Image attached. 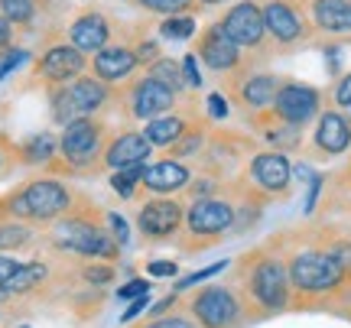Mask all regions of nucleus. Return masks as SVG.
Returning <instances> with one entry per match:
<instances>
[{
	"label": "nucleus",
	"mask_w": 351,
	"mask_h": 328,
	"mask_svg": "<svg viewBox=\"0 0 351 328\" xmlns=\"http://www.w3.org/2000/svg\"><path fill=\"white\" fill-rule=\"evenodd\" d=\"M91 215H65L56 221L52 227V244L59 251H72L78 257H101V260H111L121 253V244L111 238L108 225L101 227V221H95Z\"/></svg>",
	"instance_id": "nucleus-1"
},
{
	"label": "nucleus",
	"mask_w": 351,
	"mask_h": 328,
	"mask_svg": "<svg viewBox=\"0 0 351 328\" xmlns=\"http://www.w3.org/2000/svg\"><path fill=\"white\" fill-rule=\"evenodd\" d=\"M7 212L13 218H29V221H52V218L65 215L72 205H75V195L69 192L65 182L59 179H33L26 182L23 189H16L7 199Z\"/></svg>",
	"instance_id": "nucleus-2"
},
{
	"label": "nucleus",
	"mask_w": 351,
	"mask_h": 328,
	"mask_svg": "<svg viewBox=\"0 0 351 328\" xmlns=\"http://www.w3.org/2000/svg\"><path fill=\"white\" fill-rule=\"evenodd\" d=\"M289 286L296 292H335L345 286L348 273L326 247H302L289 257Z\"/></svg>",
	"instance_id": "nucleus-3"
},
{
	"label": "nucleus",
	"mask_w": 351,
	"mask_h": 328,
	"mask_svg": "<svg viewBox=\"0 0 351 328\" xmlns=\"http://www.w3.org/2000/svg\"><path fill=\"white\" fill-rule=\"evenodd\" d=\"M104 147H108V127H104V121L78 117V121L62 127L59 153H62V160L69 163V169H72V166H75V169H82V166H98L101 156H104Z\"/></svg>",
	"instance_id": "nucleus-4"
},
{
	"label": "nucleus",
	"mask_w": 351,
	"mask_h": 328,
	"mask_svg": "<svg viewBox=\"0 0 351 328\" xmlns=\"http://www.w3.org/2000/svg\"><path fill=\"white\" fill-rule=\"evenodd\" d=\"M247 292L263 312H283L289 305V270L274 253H261L247 273Z\"/></svg>",
	"instance_id": "nucleus-5"
},
{
	"label": "nucleus",
	"mask_w": 351,
	"mask_h": 328,
	"mask_svg": "<svg viewBox=\"0 0 351 328\" xmlns=\"http://www.w3.org/2000/svg\"><path fill=\"white\" fill-rule=\"evenodd\" d=\"M261 10L267 39H274L280 49H293L309 36V20L302 16L300 0H263Z\"/></svg>",
	"instance_id": "nucleus-6"
},
{
	"label": "nucleus",
	"mask_w": 351,
	"mask_h": 328,
	"mask_svg": "<svg viewBox=\"0 0 351 328\" xmlns=\"http://www.w3.org/2000/svg\"><path fill=\"white\" fill-rule=\"evenodd\" d=\"M247 186L267 192L274 199H283L293 186V163L280 150H257L247 160Z\"/></svg>",
	"instance_id": "nucleus-7"
},
{
	"label": "nucleus",
	"mask_w": 351,
	"mask_h": 328,
	"mask_svg": "<svg viewBox=\"0 0 351 328\" xmlns=\"http://www.w3.org/2000/svg\"><path fill=\"white\" fill-rule=\"evenodd\" d=\"M238 225V208L225 199H192L186 208V231L192 238L215 240Z\"/></svg>",
	"instance_id": "nucleus-8"
},
{
	"label": "nucleus",
	"mask_w": 351,
	"mask_h": 328,
	"mask_svg": "<svg viewBox=\"0 0 351 328\" xmlns=\"http://www.w3.org/2000/svg\"><path fill=\"white\" fill-rule=\"evenodd\" d=\"M270 111H274L283 124L306 127L309 121H315V117L322 114V91L313 88V85H306V81H283Z\"/></svg>",
	"instance_id": "nucleus-9"
},
{
	"label": "nucleus",
	"mask_w": 351,
	"mask_h": 328,
	"mask_svg": "<svg viewBox=\"0 0 351 328\" xmlns=\"http://www.w3.org/2000/svg\"><path fill=\"white\" fill-rule=\"evenodd\" d=\"M218 26H221V33H225L231 42H238L241 49L261 52L263 46H267L263 10H261V3H254V0H241V3H234V7L218 20Z\"/></svg>",
	"instance_id": "nucleus-10"
},
{
	"label": "nucleus",
	"mask_w": 351,
	"mask_h": 328,
	"mask_svg": "<svg viewBox=\"0 0 351 328\" xmlns=\"http://www.w3.org/2000/svg\"><path fill=\"white\" fill-rule=\"evenodd\" d=\"M192 316H195V325L199 328H231L241 316L238 296L225 286H205L192 296Z\"/></svg>",
	"instance_id": "nucleus-11"
},
{
	"label": "nucleus",
	"mask_w": 351,
	"mask_h": 328,
	"mask_svg": "<svg viewBox=\"0 0 351 328\" xmlns=\"http://www.w3.org/2000/svg\"><path fill=\"white\" fill-rule=\"evenodd\" d=\"M176 98H179V91L163 85L160 78L143 75L130 85V91H127V108H130V117H137V121H153V117H163V114L173 111Z\"/></svg>",
	"instance_id": "nucleus-12"
},
{
	"label": "nucleus",
	"mask_w": 351,
	"mask_h": 328,
	"mask_svg": "<svg viewBox=\"0 0 351 328\" xmlns=\"http://www.w3.org/2000/svg\"><path fill=\"white\" fill-rule=\"evenodd\" d=\"M182 225H186V208H182V202H176V199H150V202L140 205V212H137L140 234L150 240L173 238Z\"/></svg>",
	"instance_id": "nucleus-13"
},
{
	"label": "nucleus",
	"mask_w": 351,
	"mask_h": 328,
	"mask_svg": "<svg viewBox=\"0 0 351 328\" xmlns=\"http://www.w3.org/2000/svg\"><path fill=\"white\" fill-rule=\"evenodd\" d=\"M351 150V121L341 111L328 108L315 117V130H313V153L322 160L341 156Z\"/></svg>",
	"instance_id": "nucleus-14"
},
{
	"label": "nucleus",
	"mask_w": 351,
	"mask_h": 328,
	"mask_svg": "<svg viewBox=\"0 0 351 328\" xmlns=\"http://www.w3.org/2000/svg\"><path fill=\"white\" fill-rule=\"evenodd\" d=\"M241 52L244 49H241L238 42H231V39L221 33L218 23L208 26V29L199 36V46H195V55H199L212 72H221V75H225V72H238L241 62H244Z\"/></svg>",
	"instance_id": "nucleus-15"
},
{
	"label": "nucleus",
	"mask_w": 351,
	"mask_h": 328,
	"mask_svg": "<svg viewBox=\"0 0 351 328\" xmlns=\"http://www.w3.org/2000/svg\"><path fill=\"white\" fill-rule=\"evenodd\" d=\"M85 52H78L72 42L69 46H52L39 55L36 62V75L43 81H52V85H62V81H75L82 72H85Z\"/></svg>",
	"instance_id": "nucleus-16"
},
{
	"label": "nucleus",
	"mask_w": 351,
	"mask_h": 328,
	"mask_svg": "<svg viewBox=\"0 0 351 328\" xmlns=\"http://www.w3.org/2000/svg\"><path fill=\"white\" fill-rule=\"evenodd\" d=\"M280 78L270 75V72H251V75H241L234 85H231V94H234V101L238 108L244 111H267V108H274V98L276 91H280Z\"/></svg>",
	"instance_id": "nucleus-17"
},
{
	"label": "nucleus",
	"mask_w": 351,
	"mask_h": 328,
	"mask_svg": "<svg viewBox=\"0 0 351 328\" xmlns=\"http://www.w3.org/2000/svg\"><path fill=\"white\" fill-rule=\"evenodd\" d=\"M153 153V143L143 134L137 130H124V134H117L114 140H108V147H104V156H101V166H108V169H127V166H137V163H147Z\"/></svg>",
	"instance_id": "nucleus-18"
},
{
	"label": "nucleus",
	"mask_w": 351,
	"mask_h": 328,
	"mask_svg": "<svg viewBox=\"0 0 351 328\" xmlns=\"http://www.w3.org/2000/svg\"><path fill=\"white\" fill-rule=\"evenodd\" d=\"M111 36H114L111 20L101 10H85L69 26V42H72L78 52H101L111 42Z\"/></svg>",
	"instance_id": "nucleus-19"
},
{
	"label": "nucleus",
	"mask_w": 351,
	"mask_h": 328,
	"mask_svg": "<svg viewBox=\"0 0 351 328\" xmlns=\"http://www.w3.org/2000/svg\"><path fill=\"white\" fill-rule=\"evenodd\" d=\"M189 182H192V169L186 166V160H173V156L150 163L143 179H140V186L147 192H156V195H169V192L186 189Z\"/></svg>",
	"instance_id": "nucleus-20"
},
{
	"label": "nucleus",
	"mask_w": 351,
	"mask_h": 328,
	"mask_svg": "<svg viewBox=\"0 0 351 328\" xmlns=\"http://www.w3.org/2000/svg\"><path fill=\"white\" fill-rule=\"evenodd\" d=\"M261 114L263 117H254L251 124H254V130L261 134V140L270 147V150H280V153L302 150V127L283 124L274 111H261Z\"/></svg>",
	"instance_id": "nucleus-21"
},
{
	"label": "nucleus",
	"mask_w": 351,
	"mask_h": 328,
	"mask_svg": "<svg viewBox=\"0 0 351 328\" xmlns=\"http://www.w3.org/2000/svg\"><path fill=\"white\" fill-rule=\"evenodd\" d=\"M137 55L134 49H127V46H104L101 52H95V59H91V68H95V75L101 81H124L137 72Z\"/></svg>",
	"instance_id": "nucleus-22"
},
{
	"label": "nucleus",
	"mask_w": 351,
	"mask_h": 328,
	"mask_svg": "<svg viewBox=\"0 0 351 328\" xmlns=\"http://www.w3.org/2000/svg\"><path fill=\"white\" fill-rule=\"evenodd\" d=\"M65 91H69V98L75 104L78 117H88V114L101 111V108H108V101H111V85L101 81L98 75H78Z\"/></svg>",
	"instance_id": "nucleus-23"
},
{
	"label": "nucleus",
	"mask_w": 351,
	"mask_h": 328,
	"mask_svg": "<svg viewBox=\"0 0 351 328\" xmlns=\"http://www.w3.org/2000/svg\"><path fill=\"white\" fill-rule=\"evenodd\" d=\"M309 20L322 33H351V0H313Z\"/></svg>",
	"instance_id": "nucleus-24"
},
{
	"label": "nucleus",
	"mask_w": 351,
	"mask_h": 328,
	"mask_svg": "<svg viewBox=\"0 0 351 328\" xmlns=\"http://www.w3.org/2000/svg\"><path fill=\"white\" fill-rule=\"evenodd\" d=\"M189 130V117L186 114H163V117H153L143 127V137L153 143V150H169L176 140Z\"/></svg>",
	"instance_id": "nucleus-25"
},
{
	"label": "nucleus",
	"mask_w": 351,
	"mask_h": 328,
	"mask_svg": "<svg viewBox=\"0 0 351 328\" xmlns=\"http://www.w3.org/2000/svg\"><path fill=\"white\" fill-rule=\"evenodd\" d=\"M43 277H46V264H20L10 279H3V296H20V292H29Z\"/></svg>",
	"instance_id": "nucleus-26"
},
{
	"label": "nucleus",
	"mask_w": 351,
	"mask_h": 328,
	"mask_svg": "<svg viewBox=\"0 0 351 328\" xmlns=\"http://www.w3.org/2000/svg\"><path fill=\"white\" fill-rule=\"evenodd\" d=\"M205 143H208L205 127H202V124H189V130L179 140H176V143L166 153H169L173 160H189V156H195V153L205 150Z\"/></svg>",
	"instance_id": "nucleus-27"
},
{
	"label": "nucleus",
	"mask_w": 351,
	"mask_h": 328,
	"mask_svg": "<svg viewBox=\"0 0 351 328\" xmlns=\"http://www.w3.org/2000/svg\"><path fill=\"white\" fill-rule=\"evenodd\" d=\"M59 150V140L49 137V134H36L23 143V160L26 163H49Z\"/></svg>",
	"instance_id": "nucleus-28"
},
{
	"label": "nucleus",
	"mask_w": 351,
	"mask_h": 328,
	"mask_svg": "<svg viewBox=\"0 0 351 328\" xmlns=\"http://www.w3.org/2000/svg\"><path fill=\"white\" fill-rule=\"evenodd\" d=\"M147 173V166L137 163V166H127V169H117L111 176V189L121 195V199H134V192H137V182L143 179Z\"/></svg>",
	"instance_id": "nucleus-29"
},
{
	"label": "nucleus",
	"mask_w": 351,
	"mask_h": 328,
	"mask_svg": "<svg viewBox=\"0 0 351 328\" xmlns=\"http://www.w3.org/2000/svg\"><path fill=\"white\" fill-rule=\"evenodd\" d=\"M150 75L160 78L163 85H169L173 91H182L186 88V81H182V62H176V59H156V62L150 65Z\"/></svg>",
	"instance_id": "nucleus-30"
},
{
	"label": "nucleus",
	"mask_w": 351,
	"mask_h": 328,
	"mask_svg": "<svg viewBox=\"0 0 351 328\" xmlns=\"http://www.w3.org/2000/svg\"><path fill=\"white\" fill-rule=\"evenodd\" d=\"M160 36L163 39H189L195 36V16L192 13H176V16H166L160 23Z\"/></svg>",
	"instance_id": "nucleus-31"
},
{
	"label": "nucleus",
	"mask_w": 351,
	"mask_h": 328,
	"mask_svg": "<svg viewBox=\"0 0 351 328\" xmlns=\"http://www.w3.org/2000/svg\"><path fill=\"white\" fill-rule=\"evenodd\" d=\"M0 16L10 23H29L36 16V0H0Z\"/></svg>",
	"instance_id": "nucleus-32"
},
{
	"label": "nucleus",
	"mask_w": 351,
	"mask_h": 328,
	"mask_svg": "<svg viewBox=\"0 0 351 328\" xmlns=\"http://www.w3.org/2000/svg\"><path fill=\"white\" fill-rule=\"evenodd\" d=\"M33 240V231L23 225H0V251H16Z\"/></svg>",
	"instance_id": "nucleus-33"
},
{
	"label": "nucleus",
	"mask_w": 351,
	"mask_h": 328,
	"mask_svg": "<svg viewBox=\"0 0 351 328\" xmlns=\"http://www.w3.org/2000/svg\"><path fill=\"white\" fill-rule=\"evenodd\" d=\"M52 117L59 121V124H72V121H78V111H75V104H72V98H69V91L65 88H56L52 91Z\"/></svg>",
	"instance_id": "nucleus-34"
},
{
	"label": "nucleus",
	"mask_w": 351,
	"mask_h": 328,
	"mask_svg": "<svg viewBox=\"0 0 351 328\" xmlns=\"http://www.w3.org/2000/svg\"><path fill=\"white\" fill-rule=\"evenodd\" d=\"M143 10L163 13V16H176V13H192L195 0H137Z\"/></svg>",
	"instance_id": "nucleus-35"
},
{
	"label": "nucleus",
	"mask_w": 351,
	"mask_h": 328,
	"mask_svg": "<svg viewBox=\"0 0 351 328\" xmlns=\"http://www.w3.org/2000/svg\"><path fill=\"white\" fill-rule=\"evenodd\" d=\"M179 62H182V81H186V88L199 91V88H202V68H199V55H195V52H189V55H182Z\"/></svg>",
	"instance_id": "nucleus-36"
},
{
	"label": "nucleus",
	"mask_w": 351,
	"mask_h": 328,
	"mask_svg": "<svg viewBox=\"0 0 351 328\" xmlns=\"http://www.w3.org/2000/svg\"><path fill=\"white\" fill-rule=\"evenodd\" d=\"M104 225L111 231V238L117 240L121 247H127V240H130V225H127V218L117 215V212H108V215H104Z\"/></svg>",
	"instance_id": "nucleus-37"
},
{
	"label": "nucleus",
	"mask_w": 351,
	"mask_h": 328,
	"mask_svg": "<svg viewBox=\"0 0 351 328\" xmlns=\"http://www.w3.org/2000/svg\"><path fill=\"white\" fill-rule=\"evenodd\" d=\"M221 270H228V260H218V264L205 266V270H199V273H192V277H182V279H179V286H176V292H182V290H189V286H195V283H205V279L218 277Z\"/></svg>",
	"instance_id": "nucleus-38"
},
{
	"label": "nucleus",
	"mask_w": 351,
	"mask_h": 328,
	"mask_svg": "<svg viewBox=\"0 0 351 328\" xmlns=\"http://www.w3.org/2000/svg\"><path fill=\"white\" fill-rule=\"evenodd\" d=\"M326 251L332 253L335 260H339L341 270H345V273L351 277V240H348V238H335V240H328V244H326Z\"/></svg>",
	"instance_id": "nucleus-39"
},
{
	"label": "nucleus",
	"mask_w": 351,
	"mask_h": 328,
	"mask_svg": "<svg viewBox=\"0 0 351 328\" xmlns=\"http://www.w3.org/2000/svg\"><path fill=\"white\" fill-rule=\"evenodd\" d=\"M150 279H130V283H124L121 290H117V299H124V303H134V299H140V296H147L150 292Z\"/></svg>",
	"instance_id": "nucleus-40"
},
{
	"label": "nucleus",
	"mask_w": 351,
	"mask_h": 328,
	"mask_svg": "<svg viewBox=\"0 0 351 328\" xmlns=\"http://www.w3.org/2000/svg\"><path fill=\"white\" fill-rule=\"evenodd\" d=\"M205 111H208V117H212V121H228V114H231V104L225 101V94L212 91V94L205 98Z\"/></svg>",
	"instance_id": "nucleus-41"
},
{
	"label": "nucleus",
	"mask_w": 351,
	"mask_h": 328,
	"mask_svg": "<svg viewBox=\"0 0 351 328\" xmlns=\"http://www.w3.org/2000/svg\"><path fill=\"white\" fill-rule=\"evenodd\" d=\"M26 59H29V52L26 49H7L3 55H0V78H7L13 68H20Z\"/></svg>",
	"instance_id": "nucleus-42"
},
{
	"label": "nucleus",
	"mask_w": 351,
	"mask_h": 328,
	"mask_svg": "<svg viewBox=\"0 0 351 328\" xmlns=\"http://www.w3.org/2000/svg\"><path fill=\"white\" fill-rule=\"evenodd\" d=\"M332 98H335V104H339V108H351V72H348V75H341L339 81H335Z\"/></svg>",
	"instance_id": "nucleus-43"
},
{
	"label": "nucleus",
	"mask_w": 351,
	"mask_h": 328,
	"mask_svg": "<svg viewBox=\"0 0 351 328\" xmlns=\"http://www.w3.org/2000/svg\"><path fill=\"white\" fill-rule=\"evenodd\" d=\"M147 270H150V279H169L179 273V266H176L173 260H150Z\"/></svg>",
	"instance_id": "nucleus-44"
},
{
	"label": "nucleus",
	"mask_w": 351,
	"mask_h": 328,
	"mask_svg": "<svg viewBox=\"0 0 351 328\" xmlns=\"http://www.w3.org/2000/svg\"><path fill=\"white\" fill-rule=\"evenodd\" d=\"M140 328H199V325L182 316H163V318H153V322H147V325H140Z\"/></svg>",
	"instance_id": "nucleus-45"
},
{
	"label": "nucleus",
	"mask_w": 351,
	"mask_h": 328,
	"mask_svg": "<svg viewBox=\"0 0 351 328\" xmlns=\"http://www.w3.org/2000/svg\"><path fill=\"white\" fill-rule=\"evenodd\" d=\"M85 279H88V283H111V279H114V266H108V264L88 266V270H85Z\"/></svg>",
	"instance_id": "nucleus-46"
},
{
	"label": "nucleus",
	"mask_w": 351,
	"mask_h": 328,
	"mask_svg": "<svg viewBox=\"0 0 351 328\" xmlns=\"http://www.w3.org/2000/svg\"><path fill=\"white\" fill-rule=\"evenodd\" d=\"M147 305H150V292H147V296H140V299H134V303L127 305V309H124V316H121V322H134V318H137L140 312L147 309Z\"/></svg>",
	"instance_id": "nucleus-47"
},
{
	"label": "nucleus",
	"mask_w": 351,
	"mask_h": 328,
	"mask_svg": "<svg viewBox=\"0 0 351 328\" xmlns=\"http://www.w3.org/2000/svg\"><path fill=\"white\" fill-rule=\"evenodd\" d=\"M319 192H322V176H313L309 179V199H306V215H313L315 212V202H319Z\"/></svg>",
	"instance_id": "nucleus-48"
},
{
	"label": "nucleus",
	"mask_w": 351,
	"mask_h": 328,
	"mask_svg": "<svg viewBox=\"0 0 351 328\" xmlns=\"http://www.w3.org/2000/svg\"><path fill=\"white\" fill-rule=\"evenodd\" d=\"M16 260H10V257H0V279H10L13 273H16Z\"/></svg>",
	"instance_id": "nucleus-49"
},
{
	"label": "nucleus",
	"mask_w": 351,
	"mask_h": 328,
	"mask_svg": "<svg viewBox=\"0 0 351 328\" xmlns=\"http://www.w3.org/2000/svg\"><path fill=\"white\" fill-rule=\"evenodd\" d=\"M10 39H13L10 20H3V16H0V49H7V46H10Z\"/></svg>",
	"instance_id": "nucleus-50"
},
{
	"label": "nucleus",
	"mask_w": 351,
	"mask_h": 328,
	"mask_svg": "<svg viewBox=\"0 0 351 328\" xmlns=\"http://www.w3.org/2000/svg\"><path fill=\"white\" fill-rule=\"evenodd\" d=\"M176 299H179V292H169V296H166L163 303H156V305H153V316H163V312L169 309V305H176Z\"/></svg>",
	"instance_id": "nucleus-51"
},
{
	"label": "nucleus",
	"mask_w": 351,
	"mask_h": 328,
	"mask_svg": "<svg viewBox=\"0 0 351 328\" xmlns=\"http://www.w3.org/2000/svg\"><path fill=\"white\" fill-rule=\"evenodd\" d=\"M199 3H225V0H199Z\"/></svg>",
	"instance_id": "nucleus-52"
},
{
	"label": "nucleus",
	"mask_w": 351,
	"mask_h": 328,
	"mask_svg": "<svg viewBox=\"0 0 351 328\" xmlns=\"http://www.w3.org/2000/svg\"><path fill=\"white\" fill-rule=\"evenodd\" d=\"M0 296H3V279H0Z\"/></svg>",
	"instance_id": "nucleus-53"
},
{
	"label": "nucleus",
	"mask_w": 351,
	"mask_h": 328,
	"mask_svg": "<svg viewBox=\"0 0 351 328\" xmlns=\"http://www.w3.org/2000/svg\"><path fill=\"white\" fill-rule=\"evenodd\" d=\"M348 179H351V166H348Z\"/></svg>",
	"instance_id": "nucleus-54"
},
{
	"label": "nucleus",
	"mask_w": 351,
	"mask_h": 328,
	"mask_svg": "<svg viewBox=\"0 0 351 328\" xmlns=\"http://www.w3.org/2000/svg\"><path fill=\"white\" fill-rule=\"evenodd\" d=\"M20 328H26V325H20Z\"/></svg>",
	"instance_id": "nucleus-55"
}]
</instances>
